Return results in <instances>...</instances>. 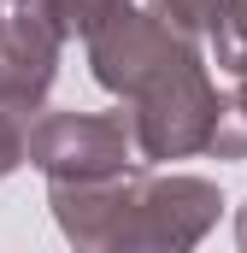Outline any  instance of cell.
Wrapping results in <instances>:
<instances>
[{"mask_svg": "<svg viewBox=\"0 0 247 253\" xmlns=\"http://www.w3.org/2000/svg\"><path fill=\"white\" fill-rule=\"evenodd\" d=\"M129 141H135V159H188V153H206V135L218 118V88L206 77L200 53H183L177 65H165L141 94H129Z\"/></svg>", "mask_w": 247, "mask_h": 253, "instance_id": "6da1fadb", "label": "cell"}, {"mask_svg": "<svg viewBox=\"0 0 247 253\" xmlns=\"http://www.w3.org/2000/svg\"><path fill=\"white\" fill-rule=\"evenodd\" d=\"M218 183L206 177H147L135 171L124 218L112 230V253H183L206 242V230L218 224Z\"/></svg>", "mask_w": 247, "mask_h": 253, "instance_id": "7a4b0ae2", "label": "cell"}, {"mask_svg": "<svg viewBox=\"0 0 247 253\" xmlns=\"http://www.w3.org/2000/svg\"><path fill=\"white\" fill-rule=\"evenodd\" d=\"M24 159L47 183H94L135 165L124 112H41L24 135Z\"/></svg>", "mask_w": 247, "mask_h": 253, "instance_id": "3957f363", "label": "cell"}, {"mask_svg": "<svg viewBox=\"0 0 247 253\" xmlns=\"http://www.w3.org/2000/svg\"><path fill=\"white\" fill-rule=\"evenodd\" d=\"M183 53H194V42L183 36H171L153 12H135V6H118L94 36H88V71H94V83L106 88V94H141L165 65H177Z\"/></svg>", "mask_w": 247, "mask_h": 253, "instance_id": "277c9868", "label": "cell"}, {"mask_svg": "<svg viewBox=\"0 0 247 253\" xmlns=\"http://www.w3.org/2000/svg\"><path fill=\"white\" fill-rule=\"evenodd\" d=\"M65 36L47 18V0H0V106L41 112L59 77Z\"/></svg>", "mask_w": 247, "mask_h": 253, "instance_id": "5b68a950", "label": "cell"}, {"mask_svg": "<svg viewBox=\"0 0 247 253\" xmlns=\"http://www.w3.org/2000/svg\"><path fill=\"white\" fill-rule=\"evenodd\" d=\"M206 153L247 159V71L236 77L230 94H218V118H212V135H206Z\"/></svg>", "mask_w": 247, "mask_h": 253, "instance_id": "8992f818", "label": "cell"}, {"mask_svg": "<svg viewBox=\"0 0 247 253\" xmlns=\"http://www.w3.org/2000/svg\"><path fill=\"white\" fill-rule=\"evenodd\" d=\"M147 12H153L171 36L200 42V36H212V24L224 18V0H147Z\"/></svg>", "mask_w": 247, "mask_h": 253, "instance_id": "52a82bcc", "label": "cell"}, {"mask_svg": "<svg viewBox=\"0 0 247 253\" xmlns=\"http://www.w3.org/2000/svg\"><path fill=\"white\" fill-rule=\"evenodd\" d=\"M118 6H129V0H47V18L65 42H88Z\"/></svg>", "mask_w": 247, "mask_h": 253, "instance_id": "ba28073f", "label": "cell"}, {"mask_svg": "<svg viewBox=\"0 0 247 253\" xmlns=\"http://www.w3.org/2000/svg\"><path fill=\"white\" fill-rule=\"evenodd\" d=\"M212 53L230 77L247 71V0H224V18L212 24Z\"/></svg>", "mask_w": 247, "mask_h": 253, "instance_id": "9c48e42d", "label": "cell"}, {"mask_svg": "<svg viewBox=\"0 0 247 253\" xmlns=\"http://www.w3.org/2000/svg\"><path fill=\"white\" fill-rule=\"evenodd\" d=\"M24 135H30V112L0 106V177H12L24 165Z\"/></svg>", "mask_w": 247, "mask_h": 253, "instance_id": "30bf717a", "label": "cell"}, {"mask_svg": "<svg viewBox=\"0 0 247 253\" xmlns=\"http://www.w3.org/2000/svg\"><path fill=\"white\" fill-rule=\"evenodd\" d=\"M236 242H242V248H247V206H242V212H236Z\"/></svg>", "mask_w": 247, "mask_h": 253, "instance_id": "8fae6325", "label": "cell"}]
</instances>
